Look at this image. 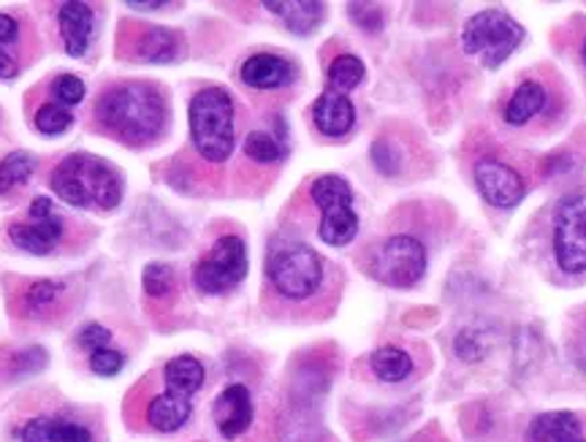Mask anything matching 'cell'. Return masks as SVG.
Returning a JSON list of instances; mask_svg holds the SVG:
<instances>
[{
	"instance_id": "1",
	"label": "cell",
	"mask_w": 586,
	"mask_h": 442,
	"mask_svg": "<svg viewBox=\"0 0 586 442\" xmlns=\"http://www.w3.org/2000/svg\"><path fill=\"white\" fill-rule=\"evenodd\" d=\"M98 128L125 144H150L166 130V98L147 81H123L98 98Z\"/></svg>"
},
{
	"instance_id": "2",
	"label": "cell",
	"mask_w": 586,
	"mask_h": 442,
	"mask_svg": "<svg viewBox=\"0 0 586 442\" xmlns=\"http://www.w3.org/2000/svg\"><path fill=\"white\" fill-rule=\"evenodd\" d=\"M52 190L71 206L114 210L123 199V179L96 155H68L52 172Z\"/></svg>"
},
{
	"instance_id": "3",
	"label": "cell",
	"mask_w": 586,
	"mask_h": 442,
	"mask_svg": "<svg viewBox=\"0 0 586 442\" xmlns=\"http://www.w3.org/2000/svg\"><path fill=\"white\" fill-rule=\"evenodd\" d=\"M190 139L207 163H226L234 152V98L223 87H204L188 109Z\"/></svg>"
},
{
	"instance_id": "4",
	"label": "cell",
	"mask_w": 586,
	"mask_h": 442,
	"mask_svg": "<svg viewBox=\"0 0 586 442\" xmlns=\"http://www.w3.org/2000/svg\"><path fill=\"white\" fill-rule=\"evenodd\" d=\"M266 277L283 299L304 302L321 291L323 261L310 244L283 239L272 244L270 258H266Z\"/></svg>"
},
{
	"instance_id": "5",
	"label": "cell",
	"mask_w": 586,
	"mask_h": 442,
	"mask_svg": "<svg viewBox=\"0 0 586 442\" xmlns=\"http://www.w3.org/2000/svg\"><path fill=\"white\" fill-rule=\"evenodd\" d=\"M524 41V27L502 9H486L462 27V49L486 68H500Z\"/></svg>"
},
{
	"instance_id": "6",
	"label": "cell",
	"mask_w": 586,
	"mask_h": 442,
	"mask_svg": "<svg viewBox=\"0 0 586 442\" xmlns=\"http://www.w3.org/2000/svg\"><path fill=\"white\" fill-rule=\"evenodd\" d=\"M312 201L321 206V239L332 248H345L359 233V215L353 210V190L337 174H323L310 188Z\"/></svg>"
},
{
	"instance_id": "7",
	"label": "cell",
	"mask_w": 586,
	"mask_h": 442,
	"mask_svg": "<svg viewBox=\"0 0 586 442\" xmlns=\"http://www.w3.org/2000/svg\"><path fill=\"white\" fill-rule=\"evenodd\" d=\"M429 255L421 239L410 233H394L372 253L370 275L391 288H413L426 275Z\"/></svg>"
},
{
	"instance_id": "8",
	"label": "cell",
	"mask_w": 586,
	"mask_h": 442,
	"mask_svg": "<svg viewBox=\"0 0 586 442\" xmlns=\"http://www.w3.org/2000/svg\"><path fill=\"white\" fill-rule=\"evenodd\" d=\"M554 258L565 275L586 271V188L565 195L557 206Z\"/></svg>"
},
{
	"instance_id": "9",
	"label": "cell",
	"mask_w": 586,
	"mask_h": 442,
	"mask_svg": "<svg viewBox=\"0 0 586 442\" xmlns=\"http://www.w3.org/2000/svg\"><path fill=\"white\" fill-rule=\"evenodd\" d=\"M248 275V248L239 237L226 233L215 242L212 253L194 269V282L201 293H223L239 286Z\"/></svg>"
},
{
	"instance_id": "10",
	"label": "cell",
	"mask_w": 586,
	"mask_h": 442,
	"mask_svg": "<svg viewBox=\"0 0 586 442\" xmlns=\"http://www.w3.org/2000/svg\"><path fill=\"white\" fill-rule=\"evenodd\" d=\"M475 185L486 204L497 206V210H513L527 195V182L522 174L497 157H481L475 163Z\"/></svg>"
},
{
	"instance_id": "11",
	"label": "cell",
	"mask_w": 586,
	"mask_h": 442,
	"mask_svg": "<svg viewBox=\"0 0 586 442\" xmlns=\"http://www.w3.org/2000/svg\"><path fill=\"white\" fill-rule=\"evenodd\" d=\"M215 424L226 440L239 438L253 424V396L248 386L234 383L215 400Z\"/></svg>"
},
{
	"instance_id": "12",
	"label": "cell",
	"mask_w": 586,
	"mask_h": 442,
	"mask_svg": "<svg viewBox=\"0 0 586 442\" xmlns=\"http://www.w3.org/2000/svg\"><path fill=\"white\" fill-rule=\"evenodd\" d=\"M239 76L253 90H280L296 79V65L280 54H250L239 68Z\"/></svg>"
},
{
	"instance_id": "13",
	"label": "cell",
	"mask_w": 586,
	"mask_h": 442,
	"mask_svg": "<svg viewBox=\"0 0 586 442\" xmlns=\"http://www.w3.org/2000/svg\"><path fill=\"white\" fill-rule=\"evenodd\" d=\"M312 119H315V128L321 130L323 136H332V139H339V136L350 134L356 123V106L345 92L337 90H326L321 92V98L312 106Z\"/></svg>"
},
{
	"instance_id": "14",
	"label": "cell",
	"mask_w": 586,
	"mask_h": 442,
	"mask_svg": "<svg viewBox=\"0 0 586 442\" xmlns=\"http://www.w3.org/2000/svg\"><path fill=\"white\" fill-rule=\"evenodd\" d=\"M60 33H63V47L71 58H82L90 47L92 38V9L87 3H63L58 9Z\"/></svg>"
},
{
	"instance_id": "15",
	"label": "cell",
	"mask_w": 586,
	"mask_h": 442,
	"mask_svg": "<svg viewBox=\"0 0 586 442\" xmlns=\"http://www.w3.org/2000/svg\"><path fill=\"white\" fill-rule=\"evenodd\" d=\"M63 220L60 217H49V220H33V223H14L9 228V239L14 248L25 250L33 255H47L54 244L63 239Z\"/></svg>"
},
{
	"instance_id": "16",
	"label": "cell",
	"mask_w": 586,
	"mask_h": 442,
	"mask_svg": "<svg viewBox=\"0 0 586 442\" xmlns=\"http://www.w3.org/2000/svg\"><path fill=\"white\" fill-rule=\"evenodd\" d=\"M194 405H190V396L172 394V391H163V394L152 396L150 405H147V424L158 432H177L188 424Z\"/></svg>"
},
{
	"instance_id": "17",
	"label": "cell",
	"mask_w": 586,
	"mask_h": 442,
	"mask_svg": "<svg viewBox=\"0 0 586 442\" xmlns=\"http://www.w3.org/2000/svg\"><path fill=\"white\" fill-rule=\"evenodd\" d=\"M183 52V38L169 27H141L134 41V54L147 63H172Z\"/></svg>"
},
{
	"instance_id": "18",
	"label": "cell",
	"mask_w": 586,
	"mask_h": 442,
	"mask_svg": "<svg viewBox=\"0 0 586 442\" xmlns=\"http://www.w3.org/2000/svg\"><path fill=\"white\" fill-rule=\"evenodd\" d=\"M529 438H533V442H573L584 438L582 418L568 411L540 413V416L529 424Z\"/></svg>"
},
{
	"instance_id": "19",
	"label": "cell",
	"mask_w": 586,
	"mask_h": 442,
	"mask_svg": "<svg viewBox=\"0 0 586 442\" xmlns=\"http://www.w3.org/2000/svg\"><path fill=\"white\" fill-rule=\"evenodd\" d=\"M546 101H549V96H546V87L535 79H524L522 85L513 90L511 101H508L506 123L513 125V128L529 123V119L538 117V114L544 112Z\"/></svg>"
},
{
	"instance_id": "20",
	"label": "cell",
	"mask_w": 586,
	"mask_h": 442,
	"mask_svg": "<svg viewBox=\"0 0 586 442\" xmlns=\"http://www.w3.org/2000/svg\"><path fill=\"white\" fill-rule=\"evenodd\" d=\"M272 14L280 16L286 27L296 36H310L317 25L323 22V3H312V0H291V3H264Z\"/></svg>"
},
{
	"instance_id": "21",
	"label": "cell",
	"mask_w": 586,
	"mask_h": 442,
	"mask_svg": "<svg viewBox=\"0 0 586 442\" xmlns=\"http://www.w3.org/2000/svg\"><path fill=\"white\" fill-rule=\"evenodd\" d=\"M163 378H166V391L179 396H194L196 391L204 386V364L194 356H177L166 364L163 369Z\"/></svg>"
},
{
	"instance_id": "22",
	"label": "cell",
	"mask_w": 586,
	"mask_h": 442,
	"mask_svg": "<svg viewBox=\"0 0 586 442\" xmlns=\"http://www.w3.org/2000/svg\"><path fill=\"white\" fill-rule=\"evenodd\" d=\"M370 367L372 372H375V378L383 380V383H402V380H408L410 372H413V358H410V353H404L402 348L386 345L372 353Z\"/></svg>"
},
{
	"instance_id": "23",
	"label": "cell",
	"mask_w": 586,
	"mask_h": 442,
	"mask_svg": "<svg viewBox=\"0 0 586 442\" xmlns=\"http://www.w3.org/2000/svg\"><path fill=\"white\" fill-rule=\"evenodd\" d=\"M364 76L366 68L356 54H339V58H334L332 65H328V85L337 92H348L353 90V87H359L361 81H364Z\"/></svg>"
},
{
	"instance_id": "24",
	"label": "cell",
	"mask_w": 586,
	"mask_h": 442,
	"mask_svg": "<svg viewBox=\"0 0 586 442\" xmlns=\"http://www.w3.org/2000/svg\"><path fill=\"white\" fill-rule=\"evenodd\" d=\"M36 172V157L30 152H11L0 161V193L20 188Z\"/></svg>"
},
{
	"instance_id": "25",
	"label": "cell",
	"mask_w": 586,
	"mask_h": 442,
	"mask_svg": "<svg viewBox=\"0 0 586 442\" xmlns=\"http://www.w3.org/2000/svg\"><path fill=\"white\" fill-rule=\"evenodd\" d=\"M245 155H248L250 161L272 166V163H280L283 157H286V150H283L280 139L264 134V130H253V134L245 139Z\"/></svg>"
},
{
	"instance_id": "26",
	"label": "cell",
	"mask_w": 586,
	"mask_h": 442,
	"mask_svg": "<svg viewBox=\"0 0 586 442\" xmlns=\"http://www.w3.org/2000/svg\"><path fill=\"white\" fill-rule=\"evenodd\" d=\"M60 296H63V286H60V282L38 280L33 282V286H27L22 304H25L27 313H41V310L52 307Z\"/></svg>"
},
{
	"instance_id": "27",
	"label": "cell",
	"mask_w": 586,
	"mask_h": 442,
	"mask_svg": "<svg viewBox=\"0 0 586 442\" xmlns=\"http://www.w3.org/2000/svg\"><path fill=\"white\" fill-rule=\"evenodd\" d=\"M141 282H145V293L150 299H166L174 293V269L169 264H150Z\"/></svg>"
},
{
	"instance_id": "28",
	"label": "cell",
	"mask_w": 586,
	"mask_h": 442,
	"mask_svg": "<svg viewBox=\"0 0 586 442\" xmlns=\"http://www.w3.org/2000/svg\"><path fill=\"white\" fill-rule=\"evenodd\" d=\"M457 356L462 358V362H481V358L489 353L491 348V337H486L484 331L478 329H464L462 334L457 337Z\"/></svg>"
},
{
	"instance_id": "29",
	"label": "cell",
	"mask_w": 586,
	"mask_h": 442,
	"mask_svg": "<svg viewBox=\"0 0 586 442\" xmlns=\"http://www.w3.org/2000/svg\"><path fill=\"white\" fill-rule=\"evenodd\" d=\"M71 123H74V117L60 103H43L36 112V128L47 136L63 134L71 128Z\"/></svg>"
},
{
	"instance_id": "30",
	"label": "cell",
	"mask_w": 586,
	"mask_h": 442,
	"mask_svg": "<svg viewBox=\"0 0 586 442\" xmlns=\"http://www.w3.org/2000/svg\"><path fill=\"white\" fill-rule=\"evenodd\" d=\"M85 81L74 74H60L58 79L52 81V96L58 98L60 106H76V103L85 101Z\"/></svg>"
},
{
	"instance_id": "31",
	"label": "cell",
	"mask_w": 586,
	"mask_h": 442,
	"mask_svg": "<svg viewBox=\"0 0 586 442\" xmlns=\"http://www.w3.org/2000/svg\"><path fill=\"white\" fill-rule=\"evenodd\" d=\"M49 442H96L90 429L71 418H52L49 424Z\"/></svg>"
},
{
	"instance_id": "32",
	"label": "cell",
	"mask_w": 586,
	"mask_h": 442,
	"mask_svg": "<svg viewBox=\"0 0 586 442\" xmlns=\"http://www.w3.org/2000/svg\"><path fill=\"white\" fill-rule=\"evenodd\" d=\"M372 163H375V168L381 174L394 177V174H399V168H402V155H399V150L394 147V141L377 139L375 144H372Z\"/></svg>"
},
{
	"instance_id": "33",
	"label": "cell",
	"mask_w": 586,
	"mask_h": 442,
	"mask_svg": "<svg viewBox=\"0 0 586 442\" xmlns=\"http://www.w3.org/2000/svg\"><path fill=\"white\" fill-rule=\"evenodd\" d=\"M348 14L361 30L366 33H381L383 30V11L381 5H370V3H350Z\"/></svg>"
},
{
	"instance_id": "34",
	"label": "cell",
	"mask_w": 586,
	"mask_h": 442,
	"mask_svg": "<svg viewBox=\"0 0 586 442\" xmlns=\"http://www.w3.org/2000/svg\"><path fill=\"white\" fill-rule=\"evenodd\" d=\"M125 367V356L120 351H112V348H103V351H96L90 356V369L101 378H114L120 369Z\"/></svg>"
},
{
	"instance_id": "35",
	"label": "cell",
	"mask_w": 586,
	"mask_h": 442,
	"mask_svg": "<svg viewBox=\"0 0 586 442\" xmlns=\"http://www.w3.org/2000/svg\"><path fill=\"white\" fill-rule=\"evenodd\" d=\"M43 364H47V351H41V348H27V351L16 353L14 362H11V369H14L16 375H33L38 372V369H43Z\"/></svg>"
},
{
	"instance_id": "36",
	"label": "cell",
	"mask_w": 586,
	"mask_h": 442,
	"mask_svg": "<svg viewBox=\"0 0 586 442\" xmlns=\"http://www.w3.org/2000/svg\"><path fill=\"white\" fill-rule=\"evenodd\" d=\"M109 340H112L109 329H103V326H98V324L85 326V329L79 331V345L85 348V351H90V353L109 348Z\"/></svg>"
},
{
	"instance_id": "37",
	"label": "cell",
	"mask_w": 586,
	"mask_h": 442,
	"mask_svg": "<svg viewBox=\"0 0 586 442\" xmlns=\"http://www.w3.org/2000/svg\"><path fill=\"white\" fill-rule=\"evenodd\" d=\"M49 424H52V418L47 416L30 418L20 432L22 442H49Z\"/></svg>"
},
{
	"instance_id": "38",
	"label": "cell",
	"mask_w": 586,
	"mask_h": 442,
	"mask_svg": "<svg viewBox=\"0 0 586 442\" xmlns=\"http://www.w3.org/2000/svg\"><path fill=\"white\" fill-rule=\"evenodd\" d=\"M16 36H20V22L9 14H0V43L16 41Z\"/></svg>"
},
{
	"instance_id": "39",
	"label": "cell",
	"mask_w": 586,
	"mask_h": 442,
	"mask_svg": "<svg viewBox=\"0 0 586 442\" xmlns=\"http://www.w3.org/2000/svg\"><path fill=\"white\" fill-rule=\"evenodd\" d=\"M30 217L33 220H49V217H52V201H49L47 195H38V199H33Z\"/></svg>"
},
{
	"instance_id": "40",
	"label": "cell",
	"mask_w": 586,
	"mask_h": 442,
	"mask_svg": "<svg viewBox=\"0 0 586 442\" xmlns=\"http://www.w3.org/2000/svg\"><path fill=\"white\" fill-rule=\"evenodd\" d=\"M573 362H576V367L586 372V326L582 331H578V337L573 340Z\"/></svg>"
},
{
	"instance_id": "41",
	"label": "cell",
	"mask_w": 586,
	"mask_h": 442,
	"mask_svg": "<svg viewBox=\"0 0 586 442\" xmlns=\"http://www.w3.org/2000/svg\"><path fill=\"white\" fill-rule=\"evenodd\" d=\"M16 71H20L16 60L11 58L9 52H3V49H0V79H14Z\"/></svg>"
},
{
	"instance_id": "42",
	"label": "cell",
	"mask_w": 586,
	"mask_h": 442,
	"mask_svg": "<svg viewBox=\"0 0 586 442\" xmlns=\"http://www.w3.org/2000/svg\"><path fill=\"white\" fill-rule=\"evenodd\" d=\"M125 5L128 9L136 11H155V9H166V0H125Z\"/></svg>"
},
{
	"instance_id": "43",
	"label": "cell",
	"mask_w": 586,
	"mask_h": 442,
	"mask_svg": "<svg viewBox=\"0 0 586 442\" xmlns=\"http://www.w3.org/2000/svg\"><path fill=\"white\" fill-rule=\"evenodd\" d=\"M584 65H586V38H584Z\"/></svg>"
},
{
	"instance_id": "44",
	"label": "cell",
	"mask_w": 586,
	"mask_h": 442,
	"mask_svg": "<svg viewBox=\"0 0 586 442\" xmlns=\"http://www.w3.org/2000/svg\"><path fill=\"white\" fill-rule=\"evenodd\" d=\"M573 442H586V440H584V438H578V440H573Z\"/></svg>"
}]
</instances>
